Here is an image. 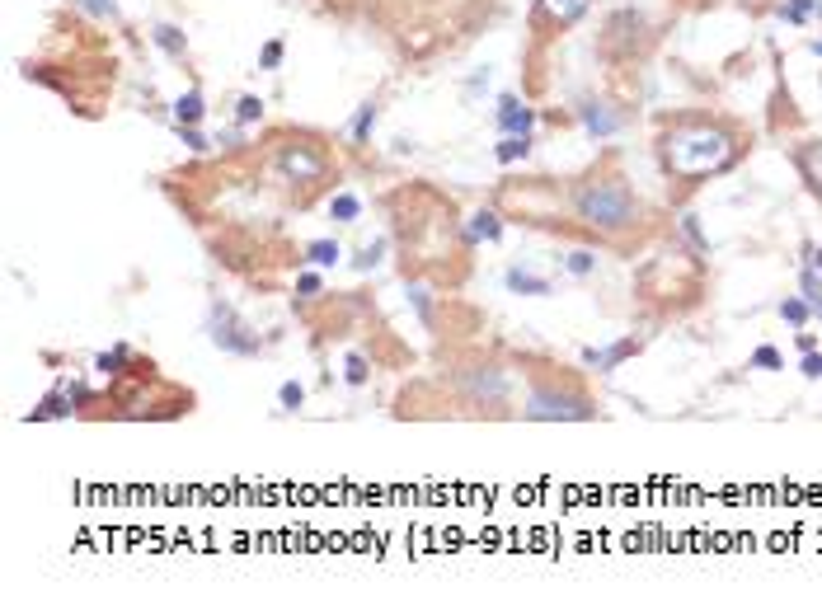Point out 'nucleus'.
I'll list each match as a JSON object with an SVG mask.
<instances>
[{
    "instance_id": "f257e3e1",
    "label": "nucleus",
    "mask_w": 822,
    "mask_h": 610,
    "mask_svg": "<svg viewBox=\"0 0 822 610\" xmlns=\"http://www.w3.org/2000/svg\"><path fill=\"white\" fill-rule=\"evenodd\" d=\"M743 151V132L724 118H677L663 122V132H658V160H663L667 179L677 183L714 179V174L738 165Z\"/></svg>"
},
{
    "instance_id": "f03ea898",
    "label": "nucleus",
    "mask_w": 822,
    "mask_h": 610,
    "mask_svg": "<svg viewBox=\"0 0 822 610\" xmlns=\"http://www.w3.org/2000/svg\"><path fill=\"white\" fill-rule=\"evenodd\" d=\"M569 212L583 230L606 235V240H621L630 230L644 226V202L621 174H588L569 188Z\"/></svg>"
},
{
    "instance_id": "7ed1b4c3",
    "label": "nucleus",
    "mask_w": 822,
    "mask_h": 610,
    "mask_svg": "<svg viewBox=\"0 0 822 610\" xmlns=\"http://www.w3.org/2000/svg\"><path fill=\"white\" fill-rule=\"evenodd\" d=\"M273 169H278L287 183H296V188L311 193V188L329 183L334 160H329V151L315 137H278V146H273Z\"/></svg>"
},
{
    "instance_id": "20e7f679",
    "label": "nucleus",
    "mask_w": 822,
    "mask_h": 610,
    "mask_svg": "<svg viewBox=\"0 0 822 610\" xmlns=\"http://www.w3.org/2000/svg\"><path fill=\"white\" fill-rule=\"evenodd\" d=\"M522 418H527V423H588V418H597V404H592L583 390H574V385L531 381Z\"/></svg>"
},
{
    "instance_id": "39448f33",
    "label": "nucleus",
    "mask_w": 822,
    "mask_h": 610,
    "mask_svg": "<svg viewBox=\"0 0 822 610\" xmlns=\"http://www.w3.org/2000/svg\"><path fill=\"white\" fill-rule=\"evenodd\" d=\"M207 338H212V348L231 352V357H259V352H264V338L254 334V329L240 320V310L226 301L207 305Z\"/></svg>"
},
{
    "instance_id": "423d86ee",
    "label": "nucleus",
    "mask_w": 822,
    "mask_h": 610,
    "mask_svg": "<svg viewBox=\"0 0 822 610\" xmlns=\"http://www.w3.org/2000/svg\"><path fill=\"white\" fill-rule=\"evenodd\" d=\"M653 43V33H649V19L639 15V10H616V15L606 19V29H602V57L611 61H635L644 57Z\"/></svg>"
},
{
    "instance_id": "0eeeda50",
    "label": "nucleus",
    "mask_w": 822,
    "mask_h": 610,
    "mask_svg": "<svg viewBox=\"0 0 822 610\" xmlns=\"http://www.w3.org/2000/svg\"><path fill=\"white\" fill-rule=\"evenodd\" d=\"M456 395L470 409H503L512 399V381L503 366H470V371H456Z\"/></svg>"
},
{
    "instance_id": "6e6552de",
    "label": "nucleus",
    "mask_w": 822,
    "mask_h": 610,
    "mask_svg": "<svg viewBox=\"0 0 822 610\" xmlns=\"http://www.w3.org/2000/svg\"><path fill=\"white\" fill-rule=\"evenodd\" d=\"M578 122H583V132L597 141H611V137H621V127H625V113L616 104H606V99H578Z\"/></svg>"
},
{
    "instance_id": "1a4fd4ad",
    "label": "nucleus",
    "mask_w": 822,
    "mask_h": 610,
    "mask_svg": "<svg viewBox=\"0 0 822 610\" xmlns=\"http://www.w3.org/2000/svg\"><path fill=\"white\" fill-rule=\"evenodd\" d=\"M494 127H498V137H531L536 132V108L522 104L517 94H498Z\"/></svg>"
},
{
    "instance_id": "9d476101",
    "label": "nucleus",
    "mask_w": 822,
    "mask_h": 610,
    "mask_svg": "<svg viewBox=\"0 0 822 610\" xmlns=\"http://www.w3.org/2000/svg\"><path fill=\"white\" fill-rule=\"evenodd\" d=\"M588 5L592 0H536V10H531V19H536V29H574L578 19L588 15Z\"/></svg>"
},
{
    "instance_id": "9b49d317",
    "label": "nucleus",
    "mask_w": 822,
    "mask_h": 610,
    "mask_svg": "<svg viewBox=\"0 0 822 610\" xmlns=\"http://www.w3.org/2000/svg\"><path fill=\"white\" fill-rule=\"evenodd\" d=\"M639 352V338H621V343H611V348H583L578 357H583V366L588 371H602V376H611L621 362H630Z\"/></svg>"
},
{
    "instance_id": "f8f14e48",
    "label": "nucleus",
    "mask_w": 822,
    "mask_h": 610,
    "mask_svg": "<svg viewBox=\"0 0 822 610\" xmlns=\"http://www.w3.org/2000/svg\"><path fill=\"white\" fill-rule=\"evenodd\" d=\"M498 235H503V216L494 212V207H480V212L466 221V244L475 249V244H494Z\"/></svg>"
},
{
    "instance_id": "ddd939ff",
    "label": "nucleus",
    "mask_w": 822,
    "mask_h": 610,
    "mask_svg": "<svg viewBox=\"0 0 822 610\" xmlns=\"http://www.w3.org/2000/svg\"><path fill=\"white\" fill-rule=\"evenodd\" d=\"M794 165L804 174V183L822 198V141H804V146H794Z\"/></svg>"
},
{
    "instance_id": "4468645a",
    "label": "nucleus",
    "mask_w": 822,
    "mask_h": 610,
    "mask_svg": "<svg viewBox=\"0 0 822 610\" xmlns=\"http://www.w3.org/2000/svg\"><path fill=\"white\" fill-rule=\"evenodd\" d=\"M503 287H508L512 296H550L555 282H550V277L527 273V268H508V273H503Z\"/></svg>"
},
{
    "instance_id": "2eb2a0df",
    "label": "nucleus",
    "mask_w": 822,
    "mask_h": 610,
    "mask_svg": "<svg viewBox=\"0 0 822 610\" xmlns=\"http://www.w3.org/2000/svg\"><path fill=\"white\" fill-rule=\"evenodd\" d=\"M376 122H381V104H376V99H367V104L353 113V122H348V141H353V146H372Z\"/></svg>"
},
{
    "instance_id": "dca6fc26",
    "label": "nucleus",
    "mask_w": 822,
    "mask_h": 610,
    "mask_svg": "<svg viewBox=\"0 0 822 610\" xmlns=\"http://www.w3.org/2000/svg\"><path fill=\"white\" fill-rule=\"evenodd\" d=\"M202 118H207V99H202V90H184L179 99H174V122H179V127H198Z\"/></svg>"
},
{
    "instance_id": "f3484780",
    "label": "nucleus",
    "mask_w": 822,
    "mask_h": 610,
    "mask_svg": "<svg viewBox=\"0 0 822 610\" xmlns=\"http://www.w3.org/2000/svg\"><path fill=\"white\" fill-rule=\"evenodd\" d=\"M151 38H156V47L170 61H184L188 57V38H184V29H179V24H156V29H151Z\"/></svg>"
},
{
    "instance_id": "a211bd4d",
    "label": "nucleus",
    "mask_w": 822,
    "mask_h": 610,
    "mask_svg": "<svg viewBox=\"0 0 822 610\" xmlns=\"http://www.w3.org/2000/svg\"><path fill=\"white\" fill-rule=\"evenodd\" d=\"M301 259L311 263V268H339L343 263V244L339 240H311L301 249Z\"/></svg>"
},
{
    "instance_id": "6ab92c4d",
    "label": "nucleus",
    "mask_w": 822,
    "mask_h": 610,
    "mask_svg": "<svg viewBox=\"0 0 822 610\" xmlns=\"http://www.w3.org/2000/svg\"><path fill=\"white\" fill-rule=\"evenodd\" d=\"M531 146H536V141H531V137H498L494 160H498V165H503V169H508V165H522V160H527V155H531Z\"/></svg>"
},
{
    "instance_id": "aec40b11",
    "label": "nucleus",
    "mask_w": 822,
    "mask_h": 610,
    "mask_svg": "<svg viewBox=\"0 0 822 610\" xmlns=\"http://www.w3.org/2000/svg\"><path fill=\"white\" fill-rule=\"evenodd\" d=\"M357 216H362V198H357V193H348V188H343V193H334V198H329V221L353 226Z\"/></svg>"
},
{
    "instance_id": "412c9836",
    "label": "nucleus",
    "mask_w": 822,
    "mask_h": 610,
    "mask_svg": "<svg viewBox=\"0 0 822 610\" xmlns=\"http://www.w3.org/2000/svg\"><path fill=\"white\" fill-rule=\"evenodd\" d=\"M386 249H390V240L381 235V240H372V244H362L353 254V268L357 273H372V268H381V259H386Z\"/></svg>"
},
{
    "instance_id": "4be33fe9",
    "label": "nucleus",
    "mask_w": 822,
    "mask_h": 610,
    "mask_svg": "<svg viewBox=\"0 0 822 610\" xmlns=\"http://www.w3.org/2000/svg\"><path fill=\"white\" fill-rule=\"evenodd\" d=\"M776 315H780V320H785V324H794V329H804V324H808V315H813V305H808L804 296H785V301L776 305Z\"/></svg>"
},
{
    "instance_id": "5701e85b",
    "label": "nucleus",
    "mask_w": 822,
    "mask_h": 610,
    "mask_svg": "<svg viewBox=\"0 0 822 610\" xmlns=\"http://www.w3.org/2000/svg\"><path fill=\"white\" fill-rule=\"evenodd\" d=\"M264 99H259V94H240V99H235V122H240V127H254V122H264Z\"/></svg>"
},
{
    "instance_id": "b1692460",
    "label": "nucleus",
    "mask_w": 822,
    "mask_h": 610,
    "mask_svg": "<svg viewBox=\"0 0 822 610\" xmlns=\"http://www.w3.org/2000/svg\"><path fill=\"white\" fill-rule=\"evenodd\" d=\"M799 296L813 305V315H822V277L813 273V268H804V273H799Z\"/></svg>"
},
{
    "instance_id": "393cba45",
    "label": "nucleus",
    "mask_w": 822,
    "mask_h": 610,
    "mask_svg": "<svg viewBox=\"0 0 822 610\" xmlns=\"http://www.w3.org/2000/svg\"><path fill=\"white\" fill-rule=\"evenodd\" d=\"M776 15L785 19V24H794V29H799V24H808V19H813V0H780Z\"/></svg>"
},
{
    "instance_id": "a878e982",
    "label": "nucleus",
    "mask_w": 822,
    "mask_h": 610,
    "mask_svg": "<svg viewBox=\"0 0 822 610\" xmlns=\"http://www.w3.org/2000/svg\"><path fill=\"white\" fill-rule=\"evenodd\" d=\"M564 268H569L574 277H592L597 273V249H574V254L564 259Z\"/></svg>"
},
{
    "instance_id": "bb28decb",
    "label": "nucleus",
    "mask_w": 822,
    "mask_h": 610,
    "mask_svg": "<svg viewBox=\"0 0 822 610\" xmlns=\"http://www.w3.org/2000/svg\"><path fill=\"white\" fill-rule=\"evenodd\" d=\"M127 357H132V352H127V343H113L109 352H99V357H94V371H104V376H113V371H118V366H123Z\"/></svg>"
},
{
    "instance_id": "cd10ccee",
    "label": "nucleus",
    "mask_w": 822,
    "mask_h": 610,
    "mask_svg": "<svg viewBox=\"0 0 822 610\" xmlns=\"http://www.w3.org/2000/svg\"><path fill=\"white\" fill-rule=\"evenodd\" d=\"M367 376H372L367 357H362V352H348V362H343V381H348V385H367Z\"/></svg>"
},
{
    "instance_id": "c85d7f7f",
    "label": "nucleus",
    "mask_w": 822,
    "mask_h": 610,
    "mask_svg": "<svg viewBox=\"0 0 822 610\" xmlns=\"http://www.w3.org/2000/svg\"><path fill=\"white\" fill-rule=\"evenodd\" d=\"M282 57H287V43H282V38H268V43L259 47V71H278Z\"/></svg>"
},
{
    "instance_id": "c756f323",
    "label": "nucleus",
    "mask_w": 822,
    "mask_h": 610,
    "mask_svg": "<svg viewBox=\"0 0 822 610\" xmlns=\"http://www.w3.org/2000/svg\"><path fill=\"white\" fill-rule=\"evenodd\" d=\"M278 404H282L287 413H296L301 404H306V385H301V381H282V385H278Z\"/></svg>"
},
{
    "instance_id": "7c9ffc66",
    "label": "nucleus",
    "mask_w": 822,
    "mask_h": 610,
    "mask_svg": "<svg viewBox=\"0 0 822 610\" xmlns=\"http://www.w3.org/2000/svg\"><path fill=\"white\" fill-rule=\"evenodd\" d=\"M747 366H757V371H785V357H780L771 343H761V348L752 352V362H747Z\"/></svg>"
},
{
    "instance_id": "2f4dec72",
    "label": "nucleus",
    "mask_w": 822,
    "mask_h": 610,
    "mask_svg": "<svg viewBox=\"0 0 822 610\" xmlns=\"http://www.w3.org/2000/svg\"><path fill=\"white\" fill-rule=\"evenodd\" d=\"M174 137L184 141V146H188V151H193V155H202V151H212V141L202 137V127H179V122H174Z\"/></svg>"
},
{
    "instance_id": "473e14b6",
    "label": "nucleus",
    "mask_w": 822,
    "mask_h": 610,
    "mask_svg": "<svg viewBox=\"0 0 822 610\" xmlns=\"http://www.w3.org/2000/svg\"><path fill=\"white\" fill-rule=\"evenodd\" d=\"M71 5L94 19H118V0H71Z\"/></svg>"
},
{
    "instance_id": "72a5a7b5",
    "label": "nucleus",
    "mask_w": 822,
    "mask_h": 610,
    "mask_svg": "<svg viewBox=\"0 0 822 610\" xmlns=\"http://www.w3.org/2000/svg\"><path fill=\"white\" fill-rule=\"evenodd\" d=\"M320 287H325V282H320V273H315V268L296 273V296H320Z\"/></svg>"
},
{
    "instance_id": "f704fd0d",
    "label": "nucleus",
    "mask_w": 822,
    "mask_h": 610,
    "mask_svg": "<svg viewBox=\"0 0 822 610\" xmlns=\"http://www.w3.org/2000/svg\"><path fill=\"white\" fill-rule=\"evenodd\" d=\"M409 301H414V310H419V320H423V324H433V305H428V287H419V282H414V287H409Z\"/></svg>"
},
{
    "instance_id": "c9c22d12",
    "label": "nucleus",
    "mask_w": 822,
    "mask_h": 610,
    "mask_svg": "<svg viewBox=\"0 0 822 610\" xmlns=\"http://www.w3.org/2000/svg\"><path fill=\"white\" fill-rule=\"evenodd\" d=\"M682 230H686V240L696 244V249H710V240H705V235H700V226H696V212L682 216Z\"/></svg>"
},
{
    "instance_id": "e433bc0d",
    "label": "nucleus",
    "mask_w": 822,
    "mask_h": 610,
    "mask_svg": "<svg viewBox=\"0 0 822 610\" xmlns=\"http://www.w3.org/2000/svg\"><path fill=\"white\" fill-rule=\"evenodd\" d=\"M799 371H804L808 381H818V376H822V352H818V348H813V352H804V362H799Z\"/></svg>"
},
{
    "instance_id": "4c0bfd02",
    "label": "nucleus",
    "mask_w": 822,
    "mask_h": 610,
    "mask_svg": "<svg viewBox=\"0 0 822 610\" xmlns=\"http://www.w3.org/2000/svg\"><path fill=\"white\" fill-rule=\"evenodd\" d=\"M813 348H818V338H813V334H804V329H799V352H813Z\"/></svg>"
},
{
    "instance_id": "58836bf2",
    "label": "nucleus",
    "mask_w": 822,
    "mask_h": 610,
    "mask_svg": "<svg viewBox=\"0 0 822 610\" xmlns=\"http://www.w3.org/2000/svg\"><path fill=\"white\" fill-rule=\"evenodd\" d=\"M808 263H813V273H822V244L818 249H808Z\"/></svg>"
},
{
    "instance_id": "ea45409f",
    "label": "nucleus",
    "mask_w": 822,
    "mask_h": 610,
    "mask_svg": "<svg viewBox=\"0 0 822 610\" xmlns=\"http://www.w3.org/2000/svg\"><path fill=\"white\" fill-rule=\"evenodd\" d=\"M808 52H813V57H822V38H813V43H808Z\"/></svg>"
},
{
    "instance_id": "a19ab883",
    "label": "nucleus",
    "mask_w": 822,
    "mask_h": 610,
    "mask_svg": "<svg viewBox=\"0 0 822 610\" xmlns=\"http://www.w3.org/2000/svg\"><path fill=\"white\" fill-rule=\"evenodd\" d=\"M813 15H818V19H822V0H813Z\"/></svg>"
}]
</instances>
